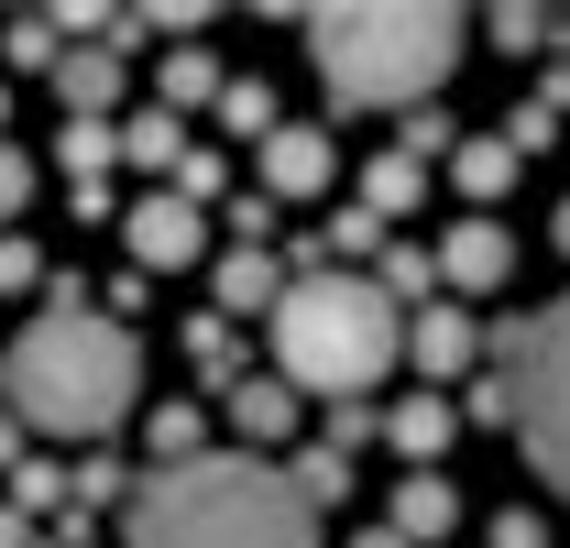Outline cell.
Segmentation results:
<instances>
[{
  "instance_id": "cell-3",
  "label": "cell",
  "mask_w": 570,
  "mask_h": 548,
  "mask_svg": "<svg viewBox=\"0 0 570 548\" xmlns=\"http://www.w3.org/2000/svg\"><path fill=\"white\" fill-rule=\"evenodd\" d=\"M132 548H318V516L264 461H187L132 482Z\"/></svg>"
},
{
  "instance_id": "cell-33",
  "label": "cell",
  "mask_w": 570,
  "mask_h": 548,
  "mask_svg": "<svg viewBox=\"0 0 570 548\" xmlns=\"http://www.w3.org/2000/svg\"><path fill=\"white\" fill-rule=\"evenodd\" d=\"M0 548H33V516L22 505H0Z\"/></svg>"
},
{
  "instance_id": "cell-16",
  "label": "cell",
  "mask_w": 570,
  "mask_h": 548,
  "mask_svg": "<svg viewBox=\"0 0 570 548\" xmlns=\"http://www.w3.org/2000/svg\"><path fill=\"white\" fill-rule=\"evenodd\" d=\"M121 165H142V176L165 187V176L187 165V121H176V110H132V121H121Z\"/></svg>"
},
{
  "instance_id": "cell-25",
  "label": "cell",
  "mask_w": 570,
  "mask_h": 548,
  "mask_svg": "<svg viewBox=\"0 0 570 548\" xmlns=\"http://www.w3.org/2000/svg\"><path fill=\"white\" fill-rule=\"evenodd\" d=\"M318 242H330V253H341V274H352V253H373V242H384V219H373V208H341Z\"/></svg>"
},
{
  "instance_id": "cell-2",
  "label": "cell",
  "mask_w": 570,
  "mask_h": 548,
  "mask_svg": "<svg viewBox=\"0 0 570 548\" xmlns=\"http://www.w3.org/2000/svg\"><path fill=\"white\" fill-rule=\"evenodd\" d=\"M395 351H406V307L373 285V274H296L275 296V373L296 384V395H330V407H352V395H373L384 373H395Z\"/></svg>"
},
{
  "instance_id": "cell-4",
  "label": "cell",
  "mask_w": 570,
  "mask_h": 548,
  "mask_svg": "<svg viewBox=\"0 0 570 548\" xmlns=\"http://www.w3.org/2000/svg\"><path fill=\"white\" fill-rule=\"evenodd\" d=\"M472 22L461 11H428V0H352V11H307V56L330 77V99L352 110H406L439 77L461 67Z\"/></svg>"
},
{
  "instance_id": "cell-35",
  "label": "cell",
  "mask_w": 570,
  "mask_h": 548,
  "mask_svg": "<svg viewBox=\"0 0 570 548\" xmlns=\"http://www.w3.org/2000/svg\"><path fill=\"white\" fill-rule=\"evenodd\" d=\"M352 548H406V538H395V527H373V538H352Z\"/></svg>"
},
{
  "instance_id": "cell-20",
  "label": "cell",
  "mask_w": 570,
  "mask_h": 548,
  "mask_svg": "<svg viewBox=\"0 0 570 548\" xmlns=\"http://www.w3.org/2000/svg\"><path fill=\"white\" fill-rule=\"evenodd\" d=\"M142 439H154V461H165V472L209 461V450H198V439H209V428H198V407H154V428H142Z\"/></svg>"
},
{
  "instance_id": "cell-21",
  "label": "cell",
  "mask_w": 570,
  "mask_h": 548,
  "mask_svg": "<svg viewBox=\"0 0 570 548\" xmlns=\"http://www.w3.org/2000/svg\"><path fill=\"white\" fill-rule=\"evenodd\" d=\"M219 121H230V133H275V88H264V77H219Z\"/></svg>"
},
{
  "instance_id": "cell-17",
  "label": "cell",
  "mask_w": 570,
  "mask_h": 548,
  "mask_svg": "<svg viewBox=\"0 0 570 548\" xmlns=\"http://www.w3.org/2000/svg\"><path fill=\"white\" fill-rule=\"evenodd\" d=\"M417 198H428V154H406V143H395V154H373V176H362V208H373V219H406Z\"/></svg>"
},
{
  "instance_id": "cell-28",
  "label": "cell",
  "mask_w": 570,
  "mask_h": 548,
  "mask_svg": "<svg viewBox=\"0 0 570 548\" xmlns=\"http://www.w3.org/2000/svg\"><path fill=\"white\" fill-rule=\"evenodd\" d=\"M461 417H483V428H515V373H483V384H472V407Z\"/></svg>"
},
{
  "instance_id": "cell-6",
  "label": "cell",
  "mask_w": 570,
  "mask_h": 548,
  "mask_svg": "<svg viewBox=\"0 0 570 548\" xmlns=\"http://www.w3.org/2000/svg\"><path fill=\"white\" fill-rule=\"evenodd\" d=\"M121 231H132V264H142V274H187L198 253H209V208H187L176 187L132 198V219H121Z\"/></svg>"
},
{
  "instance_id": "cell-7",
  "label": "cell",
  "mask_w": 570,
  "mask_h": 548,
  "mask_svg": "<svg viewBox=\"0 0 570 548\" xmlns=\"http://www.w3.org/2000/svg\"><path fill=\"white\" fill-rule=\"evenodd\" d=\"M406 351H417L428 395H439L450 373H472V362H483V330H472L461 307H439V296H428V307H406Z\"/></svg>"
},
{
  "instance_id": "cell-12",
  "label": "cell",
  "mask_w": 570,
  "mask_h": 548,
  "mask_svg": "<svg viewBox=\"0 0 570 548\" xmlns=\"http://www.w3.org/2000/svg\"><path fill=\"white\" fill-rule=\"evenodd\" d=\"M384 439H395L417 472H439V461H450V439H461V407H450V395H417V407L384 417Z\"/></svg>"
},
{
  "instance_id": "cell-31",
  "label": "cell",
  "mask_w": 570,
  "mask_h": 548,
  "mask_svg": "<svg viewBox=\"0 0 570 548\" xmlns=\"http://www.w3.org/2000/svg\"><path fill=\"white\" fill-rule=\"evenodd\" d=\"M230 231H242V253H264V231H275V198L253 187V198H230Z\"/></svg>"
},
{
  "instance_id": "cell-14",
  "label": "cell",
  "mask_w": 570,
  "mask_h": 548,
  "mask_svg": "<svg viewBox=\"0 0 570 548\" xmlns=\"http://www.w3.org/2000/svg\"><path fill=\"white\" fill-rule=\"evenodd\" d=\"M515 176H527V154H515L504 133H472L461 154H450V187H461V198H504Z\"/></svg>"
},
{
  "instance_id": "cell-9",
  "label": "cell",
  "mask_w": 570,
  "mask_h": 548,
  "mask_svg": "<svg viewBox=\"0 0 570 548\" xmlns=\"http://www.w3.org/2000/svg\"><path fill=\"white\" fill-rule=\"evenodd\" d=\"M330 187V133L318 121H275L264 133V198H318Z\"/></svg>"
},
{
  "instance_id": "cell-34",
  "label": "cell",
  "mask_w": 570,
  "mask_h": 548,
  "mask_svg": "<svg viewBox=\"0 0 570 548\" xmlns=\"http://www.w3.org/2000/svg\"><path fill=\"white\" fill-rule=\"evenodd\" d=\"M0 472H22V417H0Z\"/></svg>"
},
{
  "instance_id": "cell-23",
  "label": "cell",
  "mask_w": 570,
  "mask_h": 548,
  "mask_svg": "<svg viewBox=\"0 0 570 548\" xmlns=\"http://www.w3.org/2000/svg\"><path fill=\"white\" fill-rule=\"evenodd\" d=\"M22 208H33V154H22V143L0 133V231H11Z\"/></svg>"
},
{
  "instance_id": "cell-32",
  "label": "cell",
  "mask_w": 570,
  "mask_h": 548,
  "mask_svg": "<svg viewBox=\"0 0 570 548\" xmlns=\"http://www.w3.org/2000/svg\"><path fill=\"white\" fill-rule=\"evenodd\" d=\"M494 548H549V527H538L527 505H504V516H494Z\"/></svg>"
},
{
  "instance_id": "cell-19",
  "label": "cell",
  "mask_w": 570,
  "mask_h": 548,
  "mask_svg": "<svg viewBox=\"0 0 570 548\" xmlns=\"http://www.w3.org/2000/svg\"><path fill=\"white\" fill-rule=\"evenodd\" d=\"M285 493H296V505L318 516V505H341V493H352V461H341V450H296V472H285Z\"/></svg>"
},
{
  "instance_id": "cell-24",
  "label": "cell",
  "mask_w": 570,
  "mask_h": 548,
  "mask_svg": "<svg viewBox=\"0 0 570 548\" xmlns=\"http://www.w3.org/2000/svg\"><path fill=\"white\" fill-rule=\"evenodd\" d=\"M165 187H176V198H187V208H209L219 187H230V176H219V154H209V143H187V165H176Z\"/></svg>"
},
{
  "instance_id": "cell-36",
  "label": "cell",
  "mask_w": 570,
  "mask_h": 548,
  "mask_svg": "<svg viewBox=\"0 0 570 548\" xmlns=\"http://www.w3.org/2000/svg\"><path fill=\"white\" fill-rule=\"evenodd\" d=\"M549 231H560V253H570V198H560V219H549Z\"/></svg>"
},
{
  "instance_id": "cell-11",
  "label": "cell",
  "mask_w": 570,
  "mask_h": 548,
  "mask_svg": "<svg viewBox=\"0 0 570 548\" xmlns=\"http://www.w3.org/2000/svg\"><path fill=\"white\" fill-rule=\"evenodd\" d=\"M461 527V493H450V472H406L395 482V538L428 548V538H450Z\"/></svg>"
},
{
  "instance_id": "cell-1",
  "label": "cell",
  "mask_w": 570,
  "mask_h": 548,
  "mask_svg": "<svg viewBox=\"0 0 570 548\" xmlns=\"http://www.w3.org/2000/svg\"><path fill=\"white\" fill-rule=\"evenodd\" d=\"M0 384H11V417H22V428L99 450V439L132 417V395H142V351H132L121 319H99V307H88V285L45 274V319L11 341Z\"/></svg>"
},
{
  "instance_id": "cell-22",
  "label": "cell",
  "mask_w": 570,
  "mask_h": 548,
  "mask_svg": "<svg viewBox=\"0 0 570 548\" xmlns=\"http://www.w3.org/2000/svg\"><path fill=\"white\" fill-rule=\"evenodd\" d=\"M0 45H11V67L56 77V45H67V33H56V11H22V22H0Z\"/></svg>"
},
{
  "instance_id": "cell-10",
  "label": "cell",
  "mask_w": 570,
  "mask_h": 548,
  "mask_svg": "<svg viewBox=\"0 0 570 548\" xmlns=\"http://www.w3.org/2000/svg\"><path fill=\"white\" fill-rule=\"evenodd\" d=\"M219 407H230V428L264 450V439H285V428H296V384H285V373H242Z\"/></svg>"
},
{
  "instance_id": "cell-18",
  "label": "cell",
  "mask_w": 570,
  "mask_h": 548,
  "mask_svg": "<svg viewBox=\"0 0 570 548\" xmlns=\"http://www.w3.org/2000/svg\"><path fill=\"white\" fill-rule=\"evenodd\" d=\"M198 99H219V56H198V45H176V56L154 67V110H198Z\"/></svg>"
},
{
  "instance_id": "cell-15",
  "label": "cell",
  "mask_w": 570,
  "mask_h": 548,
  "mask_svg": "<svg viewBox=\"0 0 570 548\" xmlns=\"http://www.w3.org/2000/svg\"><path fill=\"white\" fill-rule=\"evenodd\" d=\"M275 296H285V264H275V253H242V242L219 253V319H253V307H275Z\"/></svg>"
},
{
  "instance_id": "cell-27",
  "label": "cell",
  "mask_w": 570,
  "mask_h": 548,
  "mask_svg": "<svg viewBox=\"0 0 570 548\" xmlns=\"http://www.w3.org/2000/svg\"><path fill=\"white\" fill-rule=\"evenodd\" d=\"M22 285H45V253L22 231H0V296H22Z\"/></svg>"
},
{
  "instance_id": "cell-13",
  "label": "cell",
  "mask_w": 570,
  "mask_h": 548,
  "mask_svg": "<svg viewBox=\"0 0 570 548\" xmlns=\"http://www.w3.org/2000/svg\"><path fill=\"white\" fill-rule=\"evenodd\" d=\"M56 154H67L77 208H99V198H110V165H121V133H110V121H67V133H56Z\"/></svg>"
},
{
  "instance_id": "cell-5",
  "label": "cell",
  "mask_w": 570,
  "mask_h": 548,
  "mask_svg": "<svg viewBox=\"0 0 570 548\" xmlns=\"http://www.w3.org/2000/svg\"><path fill=\"white\" fill-rule=\"evenodd\" d=\"M494 351H504V373H515V439H527L538 482L570 493V296L538 307V319H515Z\"/></svg>"
},
{
  "instance_id": "cell-26",
  "label": "cell",
  "mask_w": 570,
  "mask_h": 548,
  "mask_svg": "<svg viewBox=\"0 0 570 548\" xmlns=\"http://www.w3.org/2000/svg\"><path fill=\"white\" fill-rule=\"evenodd\" d=\"M11 505H22V516H56V505H67V472L22 461V472H11Z\"/></svg>"
},
{
  "instance_id": "cell-30",
  "label": "cell",
  "mask_w": 570,
  "mask_h": 548,
  "mask_svg": "<svg viewBox=\"0 0 570 548\" xmlns=\"http://www.w3.org/2000/svg\"><path fill=\"white\" fill-rule=\"evenodd\" d=\"M483 33H494V45H515V56H527V45H549V11H494Z\"/></svg>"
},
{
  "instance_id": "cell-29",
  "label": "cell",
  "mask_w": 570,
  "mask_h": 548,
  "mask_svg": "<svg viewBox=\"0 0 570 548\" xmlns=\"http://www.w3.org/2000/svg\"><path fill=\"white\" fill-rule=\"evenodd\" d=\"M362 439H384V417L373 407H330V450H341V461H352Z\"/></svg>"
},
{
  "instance_id": "cell-8",
  "label": "cell",
  "mask_w": 570,
  "mask_h": 548,
  "mask_svg": "<svg viewBox=\"0 0 570 548\" xmlns=\"http://www.w3.org/2000/svg\"><path fill=\"white\" fill-rule=\"evenodd\" d=\"M504 274H515V242H504L494 219H461V231H439V285H461V296H494Z\"/></svg>"
}]
</instances>
